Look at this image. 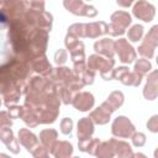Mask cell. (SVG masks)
<instances>
[{
    "label": "cell",
    "mask_w": 158,
    "mask_h": 158,
    "mask_svg": "<svg viewBox=\"0 0 158 158\" xmlns=\"http://www.w3.org/2000/svg\"><path fill=\"white\" fill-rule=\"evenodd\" d=\"M68 33L77 37L96 38L101 35L109 33V25L104 21H96L90 23H73L68 28Z\"/></svg>",
    "instance_id": "6da1fadb"
},
{
    "label": "cell",
    "mask_w": 158,
    "mask_h": 158,
    "mask_svg": "<svg viewBox=\"0 0 158 158\" xmlns=\"http://www.w3.org/2000/svg\"><path fill=\"white\" fill-rule=\"evenodd\" d=\"M115 65V60L112 58H104L99 54H93L89 57L88 59V68L96 72H100V75L102 77V79L105 80H110L112 79V69Z\"/></svg>",
    "instance_id": "7a4b0ae2"
},
{
    "label": "cell",
    "mask_w": 158,
    "mask_h": 158,
    "mask_svg": "<svg viewBox=\"0 0 158 158\" xmlns=\"http://www.w3.org/2000/svg\"><path fill=\"white\" fill-rule=\"evenodd\" d=\"M111 22L109 25V33L110 36H121L126 32V28L131 25V15L126 11H115L111 17Z\"/></svg>",
    "instance_id": "3957f363"
},
{
    "label": "cell",
    "mask_w": 158,
    "mask_h": 158,
    "mask_svg": "<svg viewBox=\"0 0 158 158\" xmlns=\"http://www.w3.org/2000/svg\"><path fill=\"white\" fill-rule=\"evenodd\" d=\"M158 46V25H154L146 35L143 42L138 47V53L144 58L151 59L154 56V49Z\"/></svg>",
    "instance_id": "277c9868"
},
{
    "label": "cell",
    "mask_w": 158,
    "mask_h": 158,
    "mask_svg": "<svg viewBox=\"0 0 158 158\" xmlns=\"http://www.w3.org/2000/svg\"><path fill=\"white\" fill-rule=\"evenodd\" d=\"M64 7L78 16H86V17H95L98 15V10L91 5H85L83 0H63Z\"/></svg>",
    "instance_id": "5b68a950"
},
{
    "label": "cell",
    "mask_w": 158,
    "mask_h": 158,
    "mask_svg": "<svg viewBox=\"0 0 158 158\" xmlns=\"http://www.w3.org/2000/svg\"><path fill=\"white\" fill-rule=\"evenodd\" d=\"M111 131H112V135L118 138H128L136 132L133 123L126 116L116 117L112 122Z\"/></svg>",
    "instance_id": "8992f818"
},
{
    "label": "cell",
    "mask_w": 158,
    "mask_h": 158,
    "mask_svg": "<svg viewBox=\"0 0 158 158\" xmlns=\"http://www.w3.org/2000/svg\"><path fill=\"white\" fill-rule=\"evenodd\" d=\"M132 12L137 19H139L144 22H149L153 20V17L156 15V7L146 0H138L133 5Z\"/></svg>",
    "instance_id": "52a82bcc"
},
{
    "label": "cell",
    "mask_w": 158,
    "mask_h": 158,
    "mask_svg": "<svg viewBox=\"0 0 158 158\" xmlns=\"http://www.w3.org/2000/svg\"><path fill=\"white\" fill-rule=\"evenodd\" d=\"M115 51L118 54V58L122 63L130 64L136 59V52L133 47L125 38H120L115 42Z\"/></svg>",
    "instance_id": "ba28073f"
},
{
    "label": "cell",
    "mask_w": 158,
    "mask_h": 158,
    "mask_svg": "<svg viewBox=\"0 0 158 158\" xmlns=\"http://www.w3.org/2000/svg\"><path fill=\"white\" fill-rule=\"evenodd\" d=\"M143 96L147 100H154L158 96V69L152 70L147 77V83L143 89Z\"/></svg>",
    "instance_id": "9c48e42d"
},
{
    "label": "cell",
    "mask_w": 158,
    "mask_h": 158,
    "mask_svg": "<svg viewBox=\"0 0 158 158\" xmlns=\"http://www.w3.org/2000/svg\"><path fill=\"white\" fill-rule=\"evenodd\" d=\"M72 104L79 111H89L94 106V96L88 91H81L74 95Z\"/></svg>",
    "instance_id": "30bf717a"
},
{
    "label": "cell",
    "mask_w": 158,
    "mask_h": 158,
    "mask_svg": "<svg viewBox=\"0 0 158 158\" xmlns=\"http://www.w3.org/2000/svg\"><path fill=\"white\" fill-rule=\"evenodd\" d=\"M0 137H1V141L2 143L7 147V149L12 153H19L20 151V147H19V139H16L14 137V133L10 128V126H4L1 127V131H0Z\"/></svg>",
    "instance_id": "8fae6325"
},
{
    "label": "cell",
    "mask_w": 158,
    "mask_h": 158,
    "mask_svg": "<svg viewBox=\"0 0 158 158\" xmlns=\"http://www.w3.org/2000/svg\"><path fill=\"white\" fill-rule=\"evenodd\" d=\"M94 49L96 53L102 54L105 57L112 58L115 54V42L110 38H102L94 43Z\"/></svg>",
    "instance_id": "7c38bea8"
},
{
    "label": "cell",
    "mask_w": 158,
    "mask_h": 158,
    "mask_svg": "<svg viewBox=\"0 0 158 158\" xmlns=\"http://www.w3.org/2000/svg\"><path fill=\"white\" fill-rule=\"evenodd\" d=\"M17 139L28 152H31L38 144V139H37L36 135L32 133L28 128H21L19 131V138Z\"/></svg>",
    "instance_id": "4fadbf2b"
},
{
    "label": "cell",
    "mask_w": 158,
    "mask_h": 158,
    "mask_svg": "<svg viewBox=\"0 0 158 158\" xmlns=\"http://www.w3.org/2000/svg\"><path fill=\"white\" fill-rule=\"evenodd\" d=\"M110 144L112 147V151L115 153V156L117 157H122V158H126V157H133V152H132V148L131 146L125 142V141H118L116 138H111L110 141Z\"/></svg>",
    "instance_id": "5bb4252c"
},
{
    "label": "cell",
    "mask_w": 158,
    "mask_h": 158,
    "mask_svg": "<svg viewBox=\"0 0 158 158\" xmlns=\"http://www.w3.org/2000/svg\"><path fill=\"white\" fill-rule=\"evenodd\" d=\"M52 156L57 158H65L73 154V146L67 141H57L49 151Z\"/></svg>",
    "instance_id": "9a60e30c"
},
{
    "label": "cell",
    "mask_w": 158,
    "mask_h": 158,
    "mask_svg": "<svg viewBox=\"0 0 158 158\" xmlns=\"http://www.w3.org/2000/svg\"><path fill=\"white\" fill-rule=\"evenodd\" d=\"M31 67L33 70H36L37 73H41L43 77H47L51 72H52V67L49 64V62L47 60L46 56H38L31 59Z\"/></svg>",
    "instance_id": "2e32d148"
},
{
    "label": "cell",
    "mask_w": 158,
    "mask_h": 158,
    "mask_svg": "<svg viewBox=\"0 0 158 158\" xmlns=\"http://www.w3.org/2000/svg\"><path fill=\"white\" fill-rule=\"evenodd\" d=\"M94 133V121L90 117H83L78 122V137L79 139H85L91 137Z\"/></svg>",
    "instance_id": "e0dca14e"
},
{
    "label": "cell",
    "mask_w": 158,
    "mask_h": 158,
    "mask_svg": "<svg viewBox=\"0 0 158 158\" xmlns=\"http://www.w3.org/2000/svg\"><path fill=\"white\" fill-rule=\"evenodd\" d=\"M111 114H112V112L109 111L107 107H105V106L101 104L98 109H95V110H93V111L90 112L89 117L94 121V123H98V125H105V123L109 122Z\"/></svg>",
    "instance_id": "ac0fdd59"
},
{
    "label": "cell",
    "mask_w": 158,
    "mask_h": 158,
    "mask_svg": "<svg viewBox=\"0 0 158 158\" xmlns=\"http://www.w3.org/2000/svg\"><path fill=\"white\" fill-rule=\"evenodd\" d=\"M21 118H22V120L25 121V123L28 125L30 127H36V126L40 123V118H38L37 111H36L32 106H30V105H27V104L23 105V111H22Z\"/></svg>",
    "instance_id": "d6986e66"
},
{
    "label": "cell",
    "mask_w": 158,
    "mask_h": 158,
    "mask_svg": "<svg viewBox=\"0 0 158 158\" xmlns=\"http://www.w3.org/2000/svg\"><path fill=\"white\" fill-rule=\"evenodd\" d=\"M123 99H125L123 98V94L121 91L116 90V91H112L109 95V98L106 99V101L102 102V105L106 106L111 112H114L116 109H118L123 104Z\"/></svg>",
    "instance_id": "ffe728a7"
},
{
    "label": "cell",
    "mask_w": 158,
    "mask_h": 158,
    "mask_svg": "<svg viewBox=\"0 0 158 158\" xmlns=\"http://www.w3.org/2000/svg\"><path fill=\"white\" fill-rule=\"evenodd\" d=\"M57 137H58V133L56 130L53 128H47V130H42L41 133H40V141L41 143L48 148L49 151L52 149V147L54 146V143L57 142Z\"/></svg>",
    "instance_id": "44dd1931"
},
{
    "label": "cell",
    "mask_w": 158,
    "mask_h": 158,
    "mask_svg": "<svg viewBox=\"0 0 158 158\" xmlns=\"http://www.w3.org/2000/svg\"><path fill=\"white\" fill-rule=\"evenodd\" d=\"M100 143L101 142H100L99 138H91V137L78 141L79 149L83 151V152H86L89 154H93V156L96 154V151H98V147H99Z\"/></svg>",
    "instance_id": "7402d4cb"
},
{
    "label": "cell",
    "mask_w": 158,
    "mask_h": 158,
    "mask_svg": "<svg viewBox=\"0 0 158 158\" xmlns=\"http://www.w3.org/2000/svg\"><path fill=\"white\" fill-rule=\"evenodd\" d=\"M59 109H53V107H44L38 111V118L40 123H52L56 121L58 117Z\"/></svg>",
    "instance_id": "603a6c76"
},
{
    "label": "cell",
    "mask_w": 158,
    "mask_h": 158,
    "mask_svg": "<svg viewBox=\"0 0 158 158\" xmlns=\"http://www.w3.org/2000/svg\"><path fill=\"white\" fill-rule=\"evenodd\" d=\"M142 77L143 75H141L139 73H137L136 70H133V72H130V70H127L121 78H120V80L122 81V84H125V85H130V86H138L139 84H141V80H142Z\"/></svg>",
    "instance_id": "cb8c5ba5"
},
{
    "label": "cell",
    "mask_w": 158,
    "mask_h": 158,
    "mask_svg": "<svg viewBox=\"0 0 158 158\" xmlns=\"http://www.w3.org/2000/svg\"><path fill=\"white\" fill-rule=\"evenodd\" d=\"M98 157H102V158H109V157H115V153L112 151V147L110 144V142H101L98 147L96 154Z\"/></svg>",
    "instance_id": "d4e9b609"
},
{
    "label": "cell",
    "mask_w": 158,
    "mask_h": 158,
    "mask_svg": "<svg viewBox=\"0 0 158 158\" xmlns=\"http://www.w3.org/2000/svg\"><path fill=\"white\" fill-rule=\"evenodd\" d=\"M137 73H139L141 75H144L147 74L148 72H151L152 69V64L148 59L146 58H141V59H137V62L135 63V68H133Z\"/></svg>",
    "instance_id": "484cf974"
},
{
    "label": "cell",
    "mask_w": 158,
    "mask_h": 158,
    "mask_svg": "<svg viewBox=\"0 0 158 158\" xmlns=\"http://www.w3.org/2000/svg\"><path fill=\"white\" fill-rule=\"evenodd\" d=\"M127 36H128V40H131L132 42H138L143 36V26L138 23L133 25L131 28H128Z\"/></svg>",
    "instance_id": "4316f807"
},
{
    "label": "cell",
    "mask_w": 158,
    "mask_h": 158,
    "mask_svg": "<svg viewBox=\"0 0 158 158\" xmlns=\"http://www.w3.org/2000/svg\"><path fill=\"white\" fill-rule=\"evenodd\" d=\"M73 130V120L69 117H64L60 121V131L63 135H70Z\"/></svg>",
    "instance_id": "83f0119b"
},
{
    "label": "cell",
    "mask_w": 158,
    "mask_h": 158,
    "mask_svg": "<svg viewBox=\"0 0 158 158\" xmlns=\"http://www.w3.org/2000/svg\"><path fill=\"white\" fill-rule=\"evenodd\" d=\"M132 143L135 147H142L146 143V135L143 132H135L132 136Z\"/></svg>",
    "instance_id": "f1b7e54d"
},
{
    "label": "cell",
    "mask_w": 158,
    "mask_h": 158,
    "mask_svg": "<svg viewBox=\"0 0 158 158\" xmlns=\"http://www.w3.org/2000/svg\"><path fill=\"white\" fill-rule=\"evenodd\" d=\"M80 78H81V80H83V83H84L85 85L93 84L94 78H95V72L91 70V69H89V68H86V69L80 74Z\"/></svg>",
    "instance_id": "f546056e"
},
{
    "label": "cell",
    "mask_w": 158,
    "mask_h": 158,
    "mask_svg": "<svg viewBox=\"0 0 158 158\" xmlns=\"http://www.w3.org/2000/svg\"><path fill=\"white\" fill-rule=\"evenodd\" d=\"M48 152H49V149L48 148H46L43 144H37L30 153L33 156V157H47L48 156Z\"/></svg>",
    "instance_id": "4dcf8cb0"
},
{
    "label": "cell",
    "mask_w": 158,
    "mask_h": 158,
    "mask_svg": "<svg viewBox=\"0 0 158 158\" xmlns=\"http://www.w3.org/2000/svg\"><path fill=\"white\" fill-rule=\"evenodd\" d=\"M68 59V54H67V51L65 49H58L54 54V62L60 65V64H64L65 60Z\"/></svg>",
    "instance_id": "1f68e13d"
},
{
    "label": "cell",
    "mask_w": 158,
    "mask_h": 158,
    "mask_svg": "<svg viewBox=\"0 0 158 158\" xmlns=\"http://www.w3.org/2000/svg\"><path fill=\"white\" fill-rule=\"evenodd\" d=\"M147 128L151 132H153V133H157L158 132V115H153L147 121Z\"/></svg>",
    "instance_id": "d6a6232c"
},
{
    "label": "cell",
    "mask_w": 158,
    "mask_h": 158,
    "mask_svg": "<svg viewBox=\"0 0 158 158\" xmlns=\"http://www.w3.org/2000/svg\"><path fill=\"white\" fill-rule=\"evenodd\" d=\"M22 111H23V106H9V114L12 118H17V117H21L22 115Z\"/></svg>",
    "instance_id": "836d02e7"
},
{
    "label": "cell",
    "mask_w": 158,
    "mask_h": 158,
    "mask_svg": "<svg viewBox=\"0 0 158 158\" xmlns=\"http://www.w3.org/2000/svg\"><path fill=\"white\" fill-rule=\"evenodd\" d=\"M30 7L32 10H36V11H44V1L43 0H32L30 2Z\"/></svg>",
    "instance_id": "e575fe53"
},
{
    "label": "cell",
    "mask_w": 158,
    "mask_h": 158,
    "mask_svg": "<svg viewBox=\"0 0 158 158\" xmlns=\"http://www.w3.org/2000/svg\"><path fill=\"white\" fill-rule=\"evenodd\" d=\"M11 116L9 114V111H1V120H0V125L1 127L4 126H11Z\"/></svg>",
    "instance_id": "d590c367"
},
{
    "label": "cell",
    "mask_w": 158,
    "mask_h": 158,
    "mask_svg": "<svg viewBox=\"0 0 158 158\" xmlns=\"http://www.w3.org/2000/svg\"><path fill=\"white\" fill-rule=\"evenodd\" d=\"M133 1H135V0H116L117 5H120V6H122V7H128V6H131Z\"/></svg>",
    "instance_id": "8d00e7d4"
},
{
    "label": "cell",
    "mask_w": 158,
    "mask_h": 158,
    "mask_svg": "<svg viewBox=\"0 0 158 158\" xmlns=\"http://www.w3.org/2000/svg\"><path fill=\"white\" fill-rule=\"evenodd\" d=\"M154 157H156V158H158V148L154 151Z\"/></svg>",
    "instance_id": "74e56055"
},
{
    "label": "cell",
    "mask_w": 158,
    "mask_h": 158,
    "mask_svg": "<svg viewBox=\"0 0 158 158\" xmlns=\"http://www.w3.org/2000/svg\"><path fill=\"white\" fill-rule=\"evenodd\" d=\"M156 62H157V64H158V57H157V59H156Z\"/></svg>",
    "instance_id": "f35d334b"
}]
</instances>
